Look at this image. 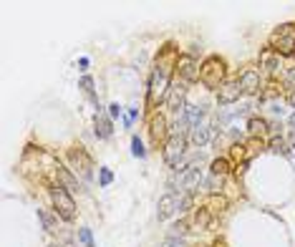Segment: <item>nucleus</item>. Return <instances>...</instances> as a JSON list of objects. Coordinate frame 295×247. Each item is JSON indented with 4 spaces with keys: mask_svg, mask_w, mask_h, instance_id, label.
<instances>
[{
    "mask_svg": "<svg viewBox=\"0 0 295 247\" xmlns=\"http://www.w3.org/2000/svg\"><path fill=\"white\" fill-rule=\"evenodd\" d=\"M56 174H58V182L63 184V189H68V192H76V189H78V182H76V179L68 174V169H63L61 164L56 167Z\"/></svg>",
    "mask_w": 295,
    "mask_h": 247,
    "instance_id": "6ab92c4d",
    "label": "nucleus"
},
{
    "mask_svg": "<svg viewBox=\"0 0 295 247\" xmlns=\"http://www.w3.org/2000/svg\"><path fill=\"white\" fill-rule=\"evenodd\" d=\"M177 71H179L184 84H192V81L200 78V66H197L194 56H179L177 58Z\"/></svg>",
    "mask_w": 295,
    "mask_h": 247,
    "instance_id": "0eeeda50",
    "label": "nucleus"
},
{
    "mask_svg": "<svg viewBox=\"0 0 295 247\" xmlns=\"http://www.w3.org/2000/svg\"><path fill=\"white\" fill-rule=\"evenodd\" d=\"M207 187H210V192H220V187H222V177H210L207 179Z\"/></svg>",
    "mask_w": 295,
    "mask_h": 247,
    "instance_id": "bb28decb",
    "label": "nucleus"
},
{
    "mask_svg": "<svg viewBox=\"0 0 295 247\" xmlns=\"http://www.w3.org/2000/svg\"><path fill=\"white\" fill-rule=\"evenodd\" d=\"M109 114H111L114 119H116V116H121V109H119V104H111V106H109Z\"/></svg>",
    "mask_w": 295,
    "mask_h": 247,
    "instance_id": "c85d7f7f",
    "label": "nucleus"
},
{
    "mask_svg": "<svg viewBox=\"0 0 295 247\" xmlns=\"http://www.w3.org/2000/svg\"><path fill=\"white\" fill-rule=\"evenodd\" d=\"M51 199H53V207L58 209V217L71 222L76 217V204H73V197L68 194V189H63L61 184L58 187H51Z\"/></svg>",
    "mask_w": 295,
    "mask_h": 247,
    "instance_id": "20e7f679",
    "label": "nucleus"
},
{
    "mask_svg": "<svg viewBox=\"0 0 295 247\" xmlns=\"http://www.w3.org/2000/svg\"><path fill=\"white\" fill-rule=\"evenodd\" d=\"M111 179H114L111 169H101V172H99V182H101V187H109V184H111Z\"/></svg>",
    "mask_w": 295,
    "mask_h": 247,
    "instance_id": "a878e982",
    "label": "nucleus"
},
{
    "mask_svg": "<svg viewBox=\"0 0 295 247\" xmlns=\"http://www.w3.org/2000/svg\"><path fill=\"white\" fill-rule=\"evenodd\" d=\"M285 84H287V86H295V68H287V73H285Z\"/></svg>",
    "mask_w": 295,
    "mask_h": 247,
    "instance_id": "cd10ccee",
    "label": "nucleus"
},
{
    "mask_svg": "<svg viewBox=\"0 0 295 247\" xmlns=\"http://www.w3.org/2000/svg\"><path fill=\"white\" fill-rule=\"evenodd\" d=\"M111 134H114V129H111V121H109V119H106V116L99 111V114H96V136H99V139H109Z\"/></svg>",
    "mask_w": 295,
    "mask_h": 247,
    "instance_id": "a211bd4d",
    "label": "nucleus"
},
{
    "mask_svg": "<svg viewBox=\"0 0 295 247\" xmlns=\"http://www.w3.org/2000/svg\"><path fill=\"white\" fill-rule=\"evenodd\" d=\"M68 161H71V167L81 174V179H91V169H93V161H91V156L86 154V149H81V146H73V149H68Z\"/></svg>",
    "mask_w": 295,
    "mask_h": 247,
    "instance_id": "39448f33",
    "label": "nucleus"
},
{
    "mask_svg": "<svg viewBox=\"0 0 295 247\" xmlns=\"http://www.w3.org/2000/svg\"><path fill=\"white\" fill-rule=\"evenodd\" d=\"M290 124H292V129H295V114H292V116H290Z\"/></svg>",
    "mask_w": 295,
    "mask_h": 247,
    "instance_id": "2f4dec72",
    "label": "nucleus"
},
{
    "mask_svg": "<svg viewBox=\"0 0 295 247\" xmlns=\"http://www.w3.org/2000/svg\"><path fill=\"white\" fill-rule=\"evenodd\" d=\"M260 66H262L267 73H275V71L280 68V56H277L272 48H267V51H262V56H260Z\"/></svg>",
    "mask_w": 295,
    "mask_h": 247,
    "instance_id": "4468645a",
    "label": "nucleus"
},
{
    "mask_svg": "<svg viewBox=\"0 0 295 247\" xmlns=\"http://www.w3.org/2000/svg\"><path fill=\"white\" fill-rule=\"evenodd\" d=\"M131 154H134V156H139V159L146 154V151H144V144H141V139H139V136H134V139H131Z\"/></svg>",
    "mask_w": 295,
    "mask_h": 247,
    "instance_id": "b1692460",
    "label": "nucleus"
},
{
    "mask_svg": "<svg viewBox=\"0 0 295 247\" xmlns=\"http://www.w3.org/2000/svg\"><path fill=\"white\" fill-rule=\"evenodd\" d=\"M270 151L285 154V139H282V136H272V139H270Z\"/></svg>",
    "mask_w": 295,
    "mask_h": 247,
    "instance_id": "5701e85b",
    "label": "nucleus"
},
{
    "mask_svg": "<svg viewBox=\"0 0 295 247\" xmlns=\"http://www.w3.org/2000/svg\"><path fill=\"white\" fill-rule=\"evenodd\" d=\"M200 184H202V174H200V169L192 164L189 169H184L182 172V177H179V187L187 192V194H192L194 189H200Z\"/></svg>",
    "mask_w": 295,
    "mask_h": 247,
    "instance_id": "9b49d317",
    "label": "nucleus"
},
{
    "mask_svg": "<svg viewBox=\"0 0 295 247\" xmlns=\"http://www.w3.org/2000/svg\"><path fill=\"white\" fill-rule=\"evenodd\" d=\"M169 73H172V71H169V66H167L164 61H159V63H157V68H154V73H152V81H149V104H152V106H157V104L167 101L169 89H172Z\"/></svg>",
    "mask_w": 295,
    "mask_h": 247,
    "instance_id": "f257e3e1",
    "label": "nucleus"
},
{
    "mask_svg": "<svg viewBox=\"0 0 295 247\" xmlns=\"http://www.w3.org/2000/svg\"><path fill=\"white\" fill-rule=\"evenodd\" d=\"M227 172H230V161L227 159H215L212 161V174L215 177H225Z\"/></svg>",
    "mask_w": 295,
    "mask_h": 247,
    "instance_id": "aec40b11",
    "label": "nucleus"
},
{
    "mask_svg": "<svg viewBox=\"0 0 295 247\" xmlns=\"http://www.w3.org/2000/svg\"><path fill=\"white\" fill-rule=\"evenodd\" d=\"M287 101H290V106H292V109H295V89H292V91H290V99H287Z\"/></svg>",
    "mask_w": 295,
    "mask_h": 247,
    "instance_id": "7c9ffc66",
    "label": "nucleus"
},
{
    "mask_svg": "<svg viewBox=\"0 0 295 247\" xmlns=\"http://www.w3.org/2000/svg\"><path fill=\"white\" fill-rule=\"evenodd\" d=\"M48 247H61V244H48Z\"/></svg>",
    "mask_w": 295,
    "mask_h": 247,
    "instance_id": "473e14b6",
    "label": "nucleus"
},
{
    "mask_svg": "<svg viewBox=\"0 0 295 247\" xmlns=\"http://www.w3.org/2000/svg\"><path fill=\"white\" fill-rule=\"evenodd\" d=\"M149 134H152V141L154 144H159V141L167 139V119L162 114H154L149 119Z\"/></svg>",
    "mask_w": 295,
    "mask_h": 247,
    "instance_id": "f8f14e48",
    "label": "nucleus"
},
{
    "mask_svg": "<svg viewBox=\"0 0 295 247\" xmlns=\"http://www.w3.org/2000/svg\"><path fill=\"white\" fill-rule=\"evenodd\" d=\"M240 94H242L240 81H227V84H222V89L217 91V101H220L222 106H230V104H235V101L240 99Z\"/></svg>",
    "mask_w": 295,
    "mask_h": 247,
    "instance_id": "9d476101",
    "label": "nucleus"
},
{
    "mask_svg": "<svg viewBox=\"0 0 295 247\" xmlns=\"http://www.w3.org/2000/svg\"><path fill=\"white\" fill-rule=\"evenodd\" d=\"M270 46L277 56H292L295 53V26H280L272 38H270Z\"/></svg>",
    "mask_w": 295,
    "mask_h": 247,
    "instance_id": "7ed1b4c3",
    "label": "nucleus"
},
{
    "mask_svg": "<svg viewBox=\"0 0 295 247\" xmlns=\"http://www.w3.org/2000/svg\"><path fill=\"white\" fill-rule=\"evenodd\" d=\"M240 89H242V94H255L260 89V73L255 68H247L240 76Z\"/></svg>",
    "mask_w": 295,
    "mask_h": 247,
    "instance_id": "ddd939ff",
    "label": "nucleus"
},
{
    "mask_svg": "<svg viewBox=\"0 0 295 247\" xmlns=\"http://www.w3.org/2000/svg\"><path fill=\"white\" fill-rule=\"evenodd\" d=\"M78 239H81V244L83 247H93V237H91V229H78Z\"/></svg>",
    "mask_w": 295,
    "mask_h": 247,
    "instance_id": "393cba45",
    "label": "nucleus"
},
{
    "mask_svg": "<svg viewBox=\"0 0 295 247\" xmlns=\"http://www.w3.org/2000/svg\"><path fill=\"white\" fill-rule=\"evenodd\" d=\"M184 101H187V84L184 81H174L172 84V89H169V96H167V104H169V109L172 111H184L187 106H184Z\"/></svg>",
    "mask_w": 295,
    "mask_h": 247,
    "instance_id": "6e6552de",
    "label": "nucleus"
},
{
    "mask_svg": "<svg viewBox=\"0 0 295 247\" xmlns=\"http://www.w3.org/2000/svg\"><path fill=\"white\" fill-rule=\"evenodd\" d=\"M184 146H187L184 134H174V136L164 144V161H167L169 167H177L179 159L184 156Z\"/></svg>",
    "mask_w": 295,
    "mask_h": 247,
    "instance_id": "423d86ee",
    "label": "nucleus"
},
{
    "mask_svg": "<svg viewBox=\"0 0 295 247\" xmlns=\"http://www.w3.org/2000/svg\"><path fill=\"white\" fill-rule=\"evenodd\" d=\"M247 129H250V134H262V131L267 129V124H265L262 119H250V121H247Z\"/></svg>",
    "mask_w": 295,
    "mask_h": 247,
    "instance_id": "412c9836",
    "label": "nucleus"
},
{
    "mask_svg": "<svg viewBox=\"0 0 295 247\" xmlns=\"http://www.w3.org/2000/svg\"><path fill=\"white\" fill-rule=\"evenodd\" d=\"M167 247H184V242H182V239H179V242L172 239V242H167Z\"/></svg>",
    "mask_w": 295,
    "mask_h": 247,
    "instance_id": "c756f323",
    "label": "nucleus"
},
{
    "mask_svg": "<svg viewBox=\"0 0 295 247\" xmlns=\"http://www.w3.org/2000/svg\"><path fill=\"white\" fill-rule=\"evenodd\" d=\"M210 136H212V129L200 124V126H194V129H192V136H189V139H192V144H194V146H205V144L210 141Z\"/></svg>",
    "mask_w": 295,
    "mask_h": 247,
    "instance_id": "f3484780",
    "label": "nucleus"
},
{
    "mask_svg": "<svg viewBox=\"0 0 295 247\" xmlns=\"http://www.w3.org/2000/svg\"><path fill=\"white\" fill-rule=\"evenodd\" d=\"M78 86L83 89V94H86V96H91V99H93V78H91V76H83Z\"/></svg>",
    "mask_w": 295,
    "mask_h": 247,
    "instance_id": "4be33fe9",
    "label": "nucleus"
},
{
    "mask_svg": "<svg viewBox=\"0 0 295 247\" xmlns=\"http://www.w3.org/2000/svg\"><path fill=\"white\" fill-rule=\"evenodd\" d=\"M179 202H182V197L179 194H174V192H169V194H164L162 199H159V207H157V217L159 219H167V217H172L177 209H179Z\"/></svg>",
    "mask_w": 295,
    "mask_h": 247,
    "instance_id": "1a4fd4ad",
    "label": "nucleus"
},
{
    "mask_svg": "<svg viewBox=\"0 0 295 247\" xmlns=\"http://www.w3.org/2000/svg\"><path fill=\"white\" fill-rule=\"evenodd\" d=\"M205 116V111H202V106H187L184 109V116H182V121L187 124V126H200V119Z\"/></svg>",
    "mask_w": 295,
    "mask_h": 247,
    "instance_id": "dca6fc26",
    "label": "nucleus"
},
{
    "mask_svg": "<svg viewBox=\"0 0 295 247\" xmlns=\"http://www.w3.org/2000/svg\"><path fill=\"white\" fill-rule=\"evenodd\" d=\"M200 81L207 89H217V91L222 89V84H225V63H222L220 56H210L200 66Z\"/></svg>",
    "mask_w": 295,
    "mask_h": 247,
    "instance_id": "f03ea898",
    "label": "nucleus"
},
{
    "mask_svg": "<svg viewBox=\"0 0 295 247\" xmlns=\"http://www.w3.org/2000/svg\"><path fill=\"white\" fill-rule=\"evenodd\" d=\"M38 219H41V224H43V229L46 232H58L61 227H58V214H53L51 209H38Z\"/></svg>",
    "mask_w": 295,
    "mask_h": 247,
    "instance_id": "2eb2a0df",
    "label": "nucleus"
}]
</instances>
